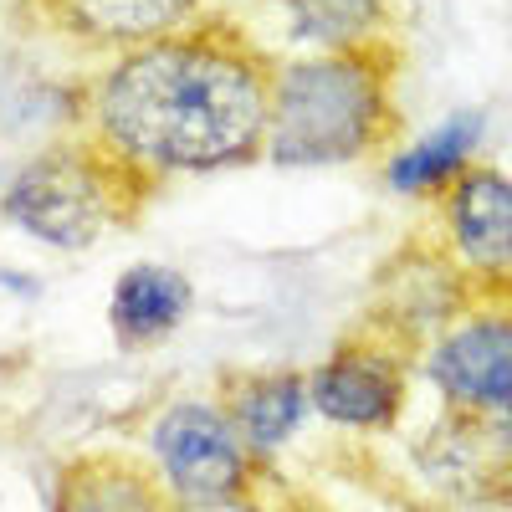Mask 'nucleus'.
<instances>
[{"instance_id":"f257e3e1","label":"nucleus","mask_w":512,"mask_h":512,"mask_svg":"<svg viewBox=\"0 0 512 512\" xmlns=\"http://www.w3.org/2000/svg\"><path fill=\"white\" fill-rule=\"evenodd\" d=\"M272 72L221 36H159L134 47L93 98L108 154L149 175H195L267 144Z\"/></svg>"},{"instance_id":"f03ea898","label":"nucleus","mask_w":512,"mask_h":512,"mask_svg":"<svg viewBox=\"0 0 512 512\" xmlns=\"http://www.w3.org/2000/svg\"><path fill=\"white\" fill-rule=\"evenodd\" d=\"M384 128V77L359 52L287 62L272 72L267 154L277 164L359 159Z\"/></svg>"},{"instance_id":"7ed1b4c3","label":"nucleus","mask_w":512,"mask_h":512,"mask_svg":"<svg viewBox=\"0 0 512 512\" xmlns=\"http://www.w3.org/2000/svg\"><path fill=\"white\" fill-rule=\"evenodd\" d=\"M149 461L175 502L246 497L251 482V446L231 425L226 405L210 400H175L159 410L149 425Z\"/></svg>"},{"instance_id":"20e7f679","label":"nucleus","mask_w":512,"mask_h":512,"mask_svg":"<svg viewBox=\"0 0 512 512\" xmlns=\"http://www.w3.org/2000/svg\"><path fill=\"white\" fill-rule=\"evenodd\" d=\"M0 210L36 241L77 251L93 246L113 226V185H108V164L98 154L62 149V154H41L11 180Z\"/></svg>"},{"instance_id":"39448f33","label":"nucleus","mask_w":512,"mask_h":512,"mask_svg":"<svg viewBox=\"0 0 512 512\" xmlns=\"http://www.w3.org/2000/svg\"><path fill=\"white\" fill-rule=\"evenodd\" d=\"M431 384L466 415L512 410V318H466L425 359Z\"/></svg>"},{"instance_id":"423d86ee","label":"nucleus","mask_w":512,"mask_h":512,"mask_svg":"<svg viewBox=\"0 0 512 512\" xmlns=\"http://www.w3.org/2000/svg\"><path fill=\"white\" fill-rule=\"evenodd\" d=\"M308 405L349 431H384L405 405V379L384 354L338 349L308 374Z\"/></svg>"},{"instance_id":"0eeeda50","label":"nucleus","mask_w":512,"mask_h":512,"mask_svg":"<svg viewBox=\"0 0 512 512\" xmlns=\"http://www.w3.org/2000/svg\"><path fill=\"white\" fill-rule=\"evenodd\" d=\"M446 226L461 262L482 272L512 267V180L497 169H466L446 195Z\"/></svg>"},{"instance_id":"6e6552de","label":"nucleus","mask_w":512,"mask_h":512,"mask_svg":"<svg viewBox=\"0 0 512 512\" xmlns=\"http://www.w3.org/2000/svg\"><path fill=\"white\" fill-rule=\"evenodd\" d=\"M57 512H175V497L134 456H77L57 477Z\"/></svg>"},{"instance_id":"1a4fd4ad","label":"nucleus","mask_w":512,"mask_h":512,"mask_svg":"<svg viewBox=\"0 0 512 512\" xmlns=\"http://www.w3.org/2000/svg\"><path fill=\"white\" fill-rule=\"evenodd\" d=\"M195 303V292L180 272L169 267H128L118 282H113V303H108V323H113V338L123 349H149L159 338H169L185 313Z\"/></svg>"},{"instance_id":"9d476101","label":"nucleus","mask_w":512,"mask_h":512,"mask_svg":"<svg viewBox=\"0 0 512 512\" xmlns=\"http://www.w3.org/2000/svg\"><path fill=\"white\" fill-rule=\"evenodd\" d=\"M477 139H482V113H456L425 139H415L410 149H400L390 169H384V180L400 195H431L441 185H456L466 175V159H472Z\"/></svg>"},{"instance_id":"9b49d317","label":"nucleus","mask_w":512,"mask_h":512,"mask_svg":"<svg viewBox=\"0 0 512 512\" xmlns=\"http://www.w3.org/2000/svg\"><path fill=\"white\" fill-rule=\"evenodd\" d=\"M226 415L251 451H277L292 441V431L308 415V379L303 374H256V379L236 384Z\"/></svg>"},{"instance_id":"f8f14e48","label":"nucleus","mask_w":512,"mask_h":512,"mask_svg":"<svg viewBox=\"0 0 512 512\" xmlns=\"http://www.w3.org/2000/svg\"><path fill=\"white\" fill-rule=\"evenodd\" d=\"M62 11L82 36L134 52L159 36H175L195 11V0H62Z\"/></svg>"},{"instance_id":"ddd939ff","label":"nucleus","mask_w":512,"mask_h":512,"mask_svg":"<svg viewBox=\"0 0 512 512\" xmlns=\"http://www.w3.org/2000/svg\"><path fill=\"white\" fill-rule=\"evenodd\" d=\"M282 6H287L297 36L323 41V47H349V52L384 16L379 0H282Z\"/></svg>"},{"instance_id":"4468645a","label":"nucleus","mask_w":512,"mask_h":512,"mask_svg":"<svg viewBox=\"0 0 512 512\" xmlns=\"http://www.w3.org/2000/svg\"><path fill=\"white\" fill-rule=\"evenodd\" d=\"M175 512H262L246 497H221V502H175Z\"/></svg>"},{"instance_id":"2eb2a0df","label":"nucleus","mask_w":512,"mask_h":512,"mask_svg":"<svg viewBox=\"0 0 512 512\" xmlns=\"http://www.w3.org/2000/svg\"><path fill=\"white\" fill-rule=\"evenodd\" d=\"M497 431H502V441L512 446V410H507V415H497Z\"/></svg>"}]
</instances>
